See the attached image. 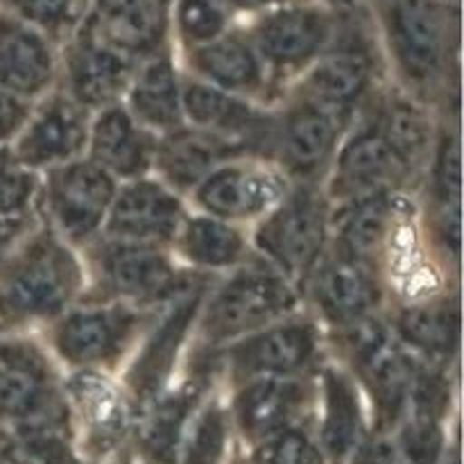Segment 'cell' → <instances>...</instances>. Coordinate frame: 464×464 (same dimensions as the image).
Masks as SVG:
<instances>
[{
    "mask_svg": "<svg viewBox=\"0 0 464 464\" xmlns=\"http://www.w3.org/2000/svg\"><path fill=\"white\" fill-rule=\"evenodd\" d=\"M84 293L82 254L39 222L0 266V329L48 326Z\"/></svg>",
    "mask_w": 464,
    "mask_h": 464,
    "instance_id": "cell-1",
    "label": "cell"
},
{
    "mask_svg": "<svg viewBox=\"0 0 464 464\" xmlns=\"http://www.w3.org/2000/svg\"><path fill=\"white\" fill-rule=\"evenodd\" d=\"M299 311L304 302L297 285L252 252L238 267L213 279L195 322L193 343L216 352Z\"/></svg>",
    "mask_w": 464,
    "mask_h": 464,
    "instance_id": "cell-2",
    "label": "cell"
},
{
    "mask_svg": "<svg viewBox=\"0 0 464 464\" xmlns=\"http://www.w3.org/2000/svg\"><path fill=\"white\" fill-rule=\"evenodd\" d=\"M383 30L397 86L438 113L458 116V89L451 86L449 23L440 0H388Z\"/></svg>",
    "mask_w": 464,
    "mask_h": 464,
    "instance_id": "cell-3",
    "label": "cell"
},
{
    "mask_svg": "<svg viewBox=\"0 0 464 464\" xmlns=\"http://www.w3.org/2000/svg\"><path fill=\"white\" fill-rule=\"evenodd\" d=\"M80 254L86 270L82 299L93 302H121L143 311H159L204 276L179 266L170 249L154 245L100 236Z\"/></svg>",
    "mask_w": 464,
    "mask_h": 464,
    "instance_id": "cell-4",
    "label": "cell"
},
{
    "mask_svg": "<svg viewBox=\"0 0 464 464\" xmlns=\"http://www.w3.org/2000/svg\"><path fill=\"white\" fill-rule=\"evenodd\" d=\"M157 311L121 302L80 299L45 326V347L71 372H111L125 367Z\"/></svg>",
    "mask_w": 464,
    "mask_h": 464,
    "instance_id": "cell-5",
    "label": "cell"
},
{
    "mask_svg": "<svg viewBox=\"0 0 464 464\" xmlns=\"http://www.w3.org/2000/svg\"><path fill=\"white\" fill-rule=\"evenodd\" d=\"M252 252L302 293L331 245V202L320 184H293L285 198L254 225Z\"/></svg>",
    "mask_w": 464,
    "mask_h": 464,
    "instance_id": "cell-6",
    "label": "cell"
},
{
    "mask_svg": "<svg viewBox=\"0 0 464 464\" xmlns=\"http://www.w3.org/2000/svg\"><path fill=\"white\" fill-rule=\"evenodd\" d=\"M326 331L308 311H299L261 331L216 349L218 381L229 388L252 379L311 376L326 361Z\"/></svg>",
    "mask_w": 464,
    "mask_h": 464,
    "instance_id": "cell-7",
    "label": "cell"
},
{
    "mask_svg": "<svg viewBox=\"0 0 464 464\" xmlns=\"http://www.w3.org/2000/svg\"><path fill=\"white\" fill-rule=\"evenodd\" d=\"M216 276H199L188 290L159 308L130 361L122 367L121 385L130 397L134 412L143 411L175 379L186 344L193 343L195 322L204 297Z\"/></svg>",
    "mask_w": 464,
    "mask_h": 464,
    "instance_id": "cell-8",
    "label": "cell"
},
{
    "mask_svg": "<svg viewBox=\"0 0 464 464\" xmlns=\"http://www.w3.org/2000/svg\"><path fill=\"white\" fill-rule=\"evenodd\" d=\"M118 181L86 157L39 175L36 213L63 243L82 252L104 231Z\"/></svg>",
    "mask_w": 464,
    "mask_h": 464,
    "instance_id": "cell-9",
    "label": "cell"
},
{
    "mask_svg": "<svg viewBox=\"0 0 464 464\" xmlns=\"http://www.w3.org/2000/svg\"><path fill=\"white\" fill-rule=\"evenodd\" d=\"M356 113L285 91L275 104L272 161L293 184H320Z\"/></svg>",
    "mask_w": 464,
    "mask_h": 464,
    "instance_id": "cell-10",
    "label": "cell"
},
{
    "mask_svg": "<svg viewBox=\"0 0 464 464\" xmlns=\"http://www.w3.org/2000/svg\"><path fill=\"white\" fill-rule=\"evenodd\" d=\"M302 302L304 311L334 334L388 311L390 295L379 266L329 247L302 285Z\"/></svg>",
    "mask_w": 464,
    "mask_h": 464,
    "instance_id": "cell-11",
    "label": "cell"
},
{
    "mask_svg": "<svg viewBox=\"0 0 464 464\" xmlns=\"http://www.w3.org/2000/svg\"><path fill=\"white\" fill-rule=\"evenodd\" d=\"M331 204L349 202L374 193H411V175L390 148L374 116L361 107L322 181Z\"/></svg>",
    "mask_w": 464,
    "mask_h": 464,
    "instance_id": "cell-12",
    "label": "cell"
},
{
    "mask_svg": "<svg viewBox=\"0 0 464 464\" xmlns=\"http://www.w3.org/2000/svg\"><path fill=\"white\" fill-rule=\"evenodd\" d=\"M290 186L293 181L275 161L236 157L208 172L188 199L198 213L245 227L266 218L285 198Z\"/></svg>",
    "mask_w": 464,
    "mask_h": 464,
    "instance_id": "cell-13",
    "label": "cell"
},
{
    "mask_svg": "<svg viewBox=\"0 0 464 464\" xmlns=\"http://www.w3.org/2000/svg\"><path fill=\"white\" fill-rule=\"evenodd\" d=\"M272 86L295 84L334 41V21L313 5H288L267 12L247 36ZM281 100V91H279Z\"/></svg>",
    "mask_w": 464,
    "mask_h": 464,
    "instance_id": "cell-14",
    "label": "cell"
},
{
    "mask_svg": "<svg viewBox=\"0 0 464 464\" xmlns=\"http://www.w3.org/2000/svg\"><path fill=\"white\" fill-rule=\"evenodd\" d=\"M186 125L208 131L236 145L245 157L272 161L275 150V104H261L227 93L184 75L181 86Z\"/></svg>",
    "mask_w": 464,
    "mask_h": 464,
    "instance_id": "cell-15",
    "label": "cell"
},
{
    "mask_svg": "<svg viewBox=\"0 0 464 464\" xmlns=\"http://www.w3.org/2000/svg\"><path fill=\"white\" fill-rule=\"evenodd\" d=\"M136 62L93 30L89 21L68 39L66 53L59 57L57 89L75 100L86 111L122 102L134 77Z\"/></svg>",
    "mask_w": 464,
    "mask_h": 464,
    "instance_id": "cell-16",
    "label": "cell"
},
{
    "mask_svg": "<svg viewBox=\"0 0 464 464\" xmlns=\"http://www.w3.org/2000/svg\"><path fill=\"white\" fill-rule=\"evenodd\" d=\"M91 116L62 89H53L32 104L21 131L9 143V152L36 175L82 159L89 143Z\"/></svg>",
    "mask_w": 464,
    "mask_h": 464,
    "instance_id": "cell-17",
    "label": "cell"
},
{
    "mask_svg": "<svg viewBox=\"0 0 464 464\" xmlns=\"http://www.w3.org/2000/svg\"><path fill=\"white\" fill-rule=\"evenodd\" d=\"M315 401L317 383L311 374L245 381L231 388L227 408L231 426L256 447L290 426L308 424Z\"/></svg>",
    "mask_w": 464,
    "mask_h": 464,
    "instance_id": "cell-18",
    "label": "cell"
},
{
    "mask_svg": "<svg viewBox=\"0 0 464 464\" xmlns=\"http://www.w3.org/2000/svg\"><path fill=\"white\" fill-rule=\"evenodd\" d=\"M186 216V199L161 179L148 175L118 184L102 236L170 249Z\"/></svg>",
    "mask_w": 464,
    "mask_h": 464,
    "instance_id": "cell-19",
    "label": "cell"
},
{
    "mask_svg": "<svg viewBox=\"0 0 464 464\" xmlns=\"http://www.w3.org/2000/svg\"><path fill=\"white\" fill-rule=\"evenodd\" d=\"M385 317L399 344L417 361L442 367L458 362L462 334L458 288H447L415 302H397L388 306Z\"/></svg>",
    "mask_w": 464,
    "mask_h": 464,
    "instance_id": "cell-20",
    "label": "cell"
},
{
    "mask_svg": "<svg viewBox=\"0 0 464 464\" xmlns=\"http://www.w3.org/2000/svg\"><path fill=\"white\" fill-rule=\"evenodd\" d=\"M379 86V63L365 44L344 41L335 45L331 41L320 59L290 84L288 93L315 100L340 111L358 113Z\"/></svg>",
    "mask_w": 464,
    "mask_h": 464,
    "instance_id": "cell-21",
    "label": "cell"
},
{
    "mask_svg": "<svg viewBox=\"0 0 464 464\" xmlns=\"http://www.w3.org/2000/svg\"><path fill=\"white\" fill-rule=\"evenodd\" d=\"M362 107L374 116L385 140L411 175L415 190H420L430 152H433L438 111L421 100L412 98L397 84L379 86Z\"/></svg>",
    "mask_w": 464,
    "mask_h": 464,
    "instance_id": "cell-22",
    "label": "cell"
},
{
    "mask_svg": "<svg viewBox=\"0 0 464 464\" xmlns=\"http://www.w3.org/2000/svg\"><path fill=\"white\" fill-rule=\"evenodd\" d=\"M59 82V53L54 41L30 23L0 14V89L34 104Z\"/></svg>",
    "mask_w": 464,
    "mask_h": 464,
    "instance_id": "cell-23",
    "label": "cell"
},
{
    "mask_svg": "<svg viewBox=\"0 0 464 464\" xmlns=\"http://www.w3.org/2000/svg\"><path fill=\"white\" fill-rule=\"evenodd\" d=\"M71 430L75 424L98 449H111L131 435L136 421L134 406L121 383L102 372H72L62 381Z\"/></svg>",
    "mask_w": 464,
    "mask_h": 464,
    "instance_id": "cell-24",
    "label": "cell"
},
{
    "mask_svg": "<svg viewBox=\"0 0 464 464\" xmlns=\"http://www.w3.org/2000/svg\"><path fill=\"white\" fill-rule=\"evenodd\" d=\"M188 77L254 102H279V93L247 36L227 32L211 44L190 48Z\"/></svg>",
    "mask_w": 464,
    "mask_h": 464,
    "instance_id": "cell-25",
    "label": "cell"
},
{
    "mask_svg": "<svg viewBox=\"0 0 464 464\" xmlns=\"http://www.w3.org/2000/svg\"><path fill=\"white\" fill-rule=\"evenodd\" d=\"M317 444L324 458L343 462L367 435L365 399L353 376L340 362L324 361L315 372Z\"/></svg>",
    "mask_w": 464,
    "mask_h": 464,
    "instance_id": "cell-26",
    "label": "cell"
},
{
    "mask_svg": "<svg viewBox=\"0 0 464 464\" xmlns=\"http://www.w3.org/2000/svg\"><path fill=\"white\" fill-rule=\"evenodd\" d=\"M154 150L157 136L140 127L122 102L100 109L91 116L84 157L118 184L152 175Z\"/></svg>",
    "mask_w": 464,
    "mask_h": 464,
    "instance_id": "cell-27",
    "label": "cell"
},
{
    "mask_svg": "<svg viewBox=\"0 0 464 464\" xmlns=\"http://www.w3.org/2000/svg\"><path fill=\"white\" fill-rule=\"evenodd\" d=\"M406 193H374L331 204V249L381 267Z\"/></svg>",
    "mask_w": 464,
    "mask_h": 464,
    "instance_id": "cell-28",
    "label": "cell"
},
{
    "mask_svg": "<svg viewBox=\"0 0 464 464\" xmlns=\"http://www.w3.org/2000/svg\"><path fill=\"white\" fill-rule=\"evenodd\" d=\"M184 75L166 50L140 59L122 104L140 127L159 136L186 125L181 104Z\"/></svg>",
    "mask_w": 464,
    "mask_h": 464,
    "instance_id": "cell-29",
    "label": "cell"
},
{
    "mask_svg": "<svg viewBox=\"0 0 464 464\" xmlns=\"http://www.w3.org/2000/svg\"><path fill=\"white\" fill-rule=\"evenodd\" d=\"M236 157H245L236 145L184 125L157 139L152 175L186 199L208 172Z\"/></svg>",
    "mask_w": 464,
    "mask_h": 464,
    "instance_id": "cell-30",
    "label": "cell"
},
{
    "mask_svg": "<svg viewBox=\"0 0 464 464\" xmlns=\"http://www.w3.org/2000/svg\"><path fill=\"white\" fill-rule=\"evenodd\" d=\"M170 252L179 266L195 275L222 276L252 256V245L245 227L188 211Z\"/></svg>",
    "mask_w": 464,
    "mask_h": 464,
    "instance_id": "cell-31",
    "label": "cell"
},
{
    "mask_svg": "<svg viewBox=\"0 0 464 464\" xmlns=\"http://www.w3.org/2000/svg\"><path fill=\"white\" fill-rule=\"evenodd\" d=\"M86 21L102 39L140 62L163 50L170 0H95Z\"/></svg>",
    "mask_w": 464,
    "mask_h": 464,
    "instance_id": "cell-32",
    "label": "cell"
},
{
    "mask_svg": "<svg viewBox=\"0 0 464 464\" xmlns=\"http://www.w3.org/2000/svg\"><path fill=\"white\" fill-rule=\"evenodd\" d=\"M231 430L227 401L220 394L208 392L186 426L179 464H220L229 449Z\"/></svg>",
    "mask_w": 464,
    "mask_h": 464,
    "instance_id": "cell-33",
    "label": "cell"
},
{
    "mask_svg": "<svg viewBox=\"0 0 464 464\" xmlns=\"http://www.w3.org/2000/svg\"><path fill=\"white\" fill-rule=\"evenodd\" d=\"M12 16L30 23L50 39H71L86 21L89 0H7Z\"/></svg>",
    "mask_w": 464,
    "mask_h": 464,
    "instance_id": "cell-34",
    "label": "cell"
},
{
    "mask_svg": "<svg viewBox=\"0 0 464 464\" xmlns=\"http://www.w3.org/2000/svg\"><path fill=\"white\" fill-rule=\"evenodd\" d=\"M229 21L231 7L227 0H177L175 25L188 50L227 34Z\"/></svg>",
    "mask_w": 464,
    "mask_h": 464,
    "instance_id": "cell-35",
    "label": "cell"
},
{
    "mask_svg": "<svg viewBox=\"0 0 464 464\" xmlns=\"http://www.w3.org/2000/svg\"><path fill=\"white\" fill-rule=\"evenodd\" d=\"M392 435L397 453L411 464H438L447 451L444 421L406 415Z\"/></svg>",
    "mask_w": 464,
    "mask_h": 464,
    "instance_id": "cell-36",
    "label": "cell"
},
{
    "mask_svg": "<svg viewBox=\"0 0 464 464\" xmlns=\"http://www.w3.org/2000/svg\"><path fill=\"white\" fill-rule=\"evenodd\" d=\"M254 460L256 464H324V453L308 424H299L256 444Z\"/></svg>",
    "mask_w": 464,
    "mask_h": 464,
    "instance_id": "cell-37",
    "label": "cell"
},
{
    "mask_svg": "<svg viewBox=\"0 0 464 464\" xmlns=\"http://www.w3.org/2000/svg\"><path fill=\"white\" fill-rule=\"evenodd\" d=\"M39 175L16 161L9 148H0V218L34 211Z\"/></svg>",
    "mask_w": 464,
    "mask_h": 464,
    "instance_id": "cell-38",
    "label": "cell"
},
{
    "mask_svg": "<svg viewBox=\"0 0 464 464\" xmlns=\"http://www.w3.org/2000/svg\"><path fill=\"white\" fill-rule=\"evenodd\" d=\"M349 464H394L397 462V447L392 438L383 433H367L356 449L352 451Z\"/></svg>",
    "mask_w": 464,
    "mask_h": 464,
    "instance_id": "cell-39",
    "label": "cell"
},
{
    "mask_svg": "<svg viewBox=\"0 0 464 464\" xmlns=\"http://www.w3.org/2000/svg\"><path fill=\"white\" fill-rule=\"evenodd\" d=\"M32 104L23 102L16 95L0 89V148H9L16 134L21 131Z\"/></svg>",
    "mask_w": 464,
    "mask_h": 464,
    "instance_id": "cell-40",
    "label": "cell"
},
{
    "mask_svg": "<svg viewBox=\"0 0 464 464\" xmlns=\"http://www.w3.org/2000/svg\"><path fill=\"white\" fill-rule=\"evenodd\" d=\"M0 464H36L12 429H0Z\"/></svg>",
    "mask_w": 464,
    "mask_h": 464,
    "instance_id": "cell-41",
    "label": "cell"
},
{
    "mask_svg": "<svg viewBox=\"0 0 464 464\" xmlns=\"http://www.w3.org/2000/svg\"><path fill=\"white\" fill-rule=\"evenodd\" d=\"M231 9H240V12H275V9L288 7V5H297L302 0H227Z\"/></svg>",
    "mask_w": 464,
    "mask_h": 464,
    "instance_id": "cell-42",
    "label": "cell"
},
{
    "mask_svg": "<svg viewBox=\"0 0 464 464\" xmlns=\"http://www.w3.org/2000/svg\"><path fill=\"white\" fill-rule=\"evenodd\" d=\"M453 464H458V458H456V462H453Z\"/></svg>",
    "mask_w": 464,
    "mask_h": 464,
    "instance_id": "cell-43",
    "label": "cell"
}]
</instances>
